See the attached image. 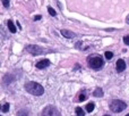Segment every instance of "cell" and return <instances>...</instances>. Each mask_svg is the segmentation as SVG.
Wrapping results in <instances>:
<instances>
[{"mask_svg": "<svg viewBox=\"0 0 129 116\" xmlns=\"http://www.w3.org/2000/svg\"><path fill=\"white\" fill-rule=\"evenodd\" d=\"M25 90L33 96H42L44 93V89H43L42 85L36 82H33V81L25 83Z\"/></svg>", "mask_w": 129, "mask_h": 116, "instance_id": "6da1fadb", "label": "cell"}, {"mask_svg": "<svg viewBox=\"0 0 129 116\" xmlns=\"http://www.w3.org/2000/svg\"><path fill=\"white\" fill-rule=\"evenodd\" d=\"M103 65H104V60H103V58L101 56L95 55V56H92L88 58V66L91 68L100 69L101 67H103Z\"/></svg>", "mask_w": 129, "mask_h": 116, "instance_id": "7a4b0ae2", "label": "cell"}, {"mask_svg": "<svg viewBox=\"0 0 129 116\" xmlns=\"http://www.w3.org/2000/svg\"><path fill=\"white\" fill-rule=\"evenodd\" d=\"M126 108H127V104L122 100H119V99H114L110 103V109L113 113H120L125 110Z\"/></svg>", "mask_w": 129, "mask_h": 116, "instance_id": "3957f363", "label": "cell"}, {"mask_svg": "<svg viewBox=\"0 0 129 116\" xmlns=\"http://www.w3.org/2000/svg\"><path fill=\"white\" fill-rule=\"evenodd\" d=\"M26 50L29 52V54L33 55V56H38V55L47 54V51H48L47 49H44V48L40 47V46H38V45H29V46H27Z\"/></svg>", "mask_w": 129, "mask_h": 116, "instance_id": "277c9868", "label": "cell"}, {"mask_svg": "<svg viewBox=\"0 0 129 116\" xmlns=\"http://www.w3.org/2000/svg\"><path fill=\"white\" fill-rule=\"evenodd\" d=\"M42 116H60L58 108L54 106H47L44 109L42 110Z\"/></svg>", "mask_w": 129, "mask_h": 116, "instance_id": "5b68a950", "label": "cell"}, {"mask_svg": "<svg viewBox=\"0 0 129 116\" xmlns=\"http://www.w3.org/2000/svg\"><path fill=\"white\" fill-rule=\"evenodd\" d=\"M50 65V62L48 59H42L40 60V62L36 63V68L39 69H42V68H45V67H48Z\"/></svg>", "mask_w": 129, "mask_h": 116, "instance_id": "8992f818", "label": "cell"}, {"mask_svg": "<svg viewBox=\"0 0 129 116\" xmlns=\"http://www.w3.org/2000/svg\"><path fill=\"white\" fill-rule=\"evenodd\" d=\"M125 69H126V63L123 62V59H118V62H117V71L122 72Z\"/></svg>", "mask_w": 129, "mask_h": 116, "instance_id": "52a82bcc", "label": "cell"}, {"mask_svg": "<svg viewBox=\"0 0 129 116\" xmlns=\"http://www.w3.org/2000/svg\"><path fill=\"white\" fill-rule=\"evenodd\" d=\"M61 34H62L64 38H68V39H73L76 36V34L74 33V32L68 31V30H62V31H61Z\"/></svg>", "mask_w": 129, "mask_h": 116, "instance_id": "ba28073f", "label": "cell"}, {"mask_svg": "<svg viewBox=\"0 0 129 116\" xmlns=\"http://www.w3.org/2000/svg\"><path fill=\"white\" fill-rule=\"evenodd\" d=\"M7 26H8V29H9V31L11 32V33H16V26L14 25V23L11 22V21H8V23H7Z\"/></svg>", "mask_w": 129, "mask_h": 116, "instance_id": "9c48e42d", "label": "cell"}, {"mask_svg": "<svg viewBox=\"0 0 129 116\" xmlns=\"http://www.w3.org/2000/svg\"><path fill=\"white\" fill-rule=\"evenodd\" d=\"M93 96L94 97H103V90L101 89V88L95 89V91L93 92Z\"/></svg>", "mask_w": 129, "mask_h": 116, "instance_id": "30bf717a", "label": "cell"}, {"mask_svg": "<svg viewBox=\"0 0 129 116\" xmlns=\"http://www.w3.org/2000/svg\"><path fill=\"white\" fill-rule=\"evenodd\" d=\"M94 108H95V104H94V103H88V104L86 105V110H87L88 113L93 112Z\"/></svg>", "mask_w": 129, "mask_h": 116, "instance_id": "8fae6325", "label": "cell"}, {"mask_svg": "<svg viewBox=\"0 0 129 116\" xmlns=\"http://www.w3.org/2000/svg\"><path fill=\"white\" fill-rule=\"evenodd\" d=\"M76 115L77 116H85V112L80 107H77L76 108Z\"/></svg>", "mask_w": 129, "mask_h": 116, "instance_id": "7c38bea8", "label": "cell"}, {"mask_svg": "<svg viewBox=\"0 0 129 116\" xmlns=\"http://www.w3.org/2000/svg\"><path fill=\"white\" fill-rule=\"evenodd\" d=\"M9 108H10V105H9V104H5V105L2 106V108H1V112L2 113L9 112Z\"/></svg>", "mask_w": 129, "mask_h": 116, "instance_id": "4fadbf2b", "label": "cell"}, {"mask_svg": "<svg viewBox=\"0 0 129 116\" xmlns=\"http://www.w3.org/2000/svg\"><path fill=\"white\" fill-rule=\"evenodd\" d=\"M105 58H107V59H111L112 57H113V52H111V51H105Z\"/></svg>", "mask_w": 129, "mask_h": 116, "instance_id": "5bb4252c", "label": "cell"}, {"mask_svg": "<svg viewBox=\"0 0 129 116\" xmlns=\"http://www.w3.org/2000/svg\"><path fill=\"white\" fill-rule=\"evenodd\" d=\"M48 11H49V14L51 16H56V10L52 7H48Z\"/></svg>", "mask_w": 129, "mask_h": 116, "instance_id": "9a60e30c", "label": "cell"}, {"mask_svg": "<svg viewBox=\"0 0 129 116\" xmlns=\"http://www.w3.org/2000/svg\"><path fill=\"white\" fill-rule=\"evenodd\" d=\"M1 2L5 8H9V0H1Z\"/></svg>", "mask_w": 129, "mask_h": 116, "instance_id": "2e32d148", "label": "cell"}, {"mask_svg": "<svg viewBox=\"0 0 129 116\" xmlns=\"http://www.w3.org/2000/svg\"><path fill=\"white\" fill-rule=\"evenodd\" d=\"M85 99H86V97H85V94L80 93L79 96H78V101H84Z\"/></svg>", "mask_w": 129, "mask_h": 116, "instance_id": "e0dca14e", "label": "cell"}, {"mask_svg": "<svg viewBox=\"0 0 129 116\" xmlns=\"http://www.w3.org/2000/svg\"><path fill=\"white\" fill-rule=\"evenodd\" d=\"M17 116H28V114H27L25 110H20V112H18Z\"/></svg>", "mask_w": 129, "mask_h": 116, "instance_id": "ac0fdd59", "label": "cell"}, {"mask_svg": "<svg viewBox=\"0 0 129 116\" xmlns=\"http://www.w3.org/2000/svg\"><path fill=\"white\" fill-rule=\"evenodd\" d=\"M123 42H125V45L129 46V35H126V36H123Z\"/></svg>", "mask_w": 129, "mask_h": 116, "instance_id": "d6986e66", "label": "cell"}, {"mask_svg": "<svg viewBox=\"0 0 129 116\" xmlns=\"http://www.w3.org/2000/svg\"><path fill=\"white\" fill-rule=\"evenodd\" d=\"M39 20H41V15H36L34 17V21H39Z\"/></svg>", "mask_w": 129, "mask_h": 116, "instance_id": "ffe728a7", "label": "cell"}, {"mask_svg": "<svg viewBox=\"0 0 129 116\" xmlns=\"http://www.w3.org/2000/svg\"><path fill=\"white\" fill-rule=\"evenodd\" d=\"M126 23H127V24H129V15L127 16V18H126Z\"/></svg>", "mask_w": 129, "mask_h": 116, "instance_id": "44dd1931", "label": "cell"}, {"mask_svg": "<svg viewBox=\"0 0 129 116\" xmlns=\"http://www.w3.org/2000/svg\"><path fill=\"white\" fill-rule=\"evenodd\" d=\"M126 116H129V114H127V115H126Z\"/></svg>", "mask_w": 129, "mask_h": 116, "instance_id": "7402d4cb", "label": "cell"}, {"mask_svg": "<svg viewBox=\"0 0 129 116\" xmlns=\"http://www.w3.org/2000/svg\"><path fill=\"white\" fill-rule=\"evenodd\" d=\"M104 116H109V115H104Z\"/></svg>", "mask_w": 129, "mask_h": 116, "instance_id": "603a6c76", "label": "cell"}]
</instances>
